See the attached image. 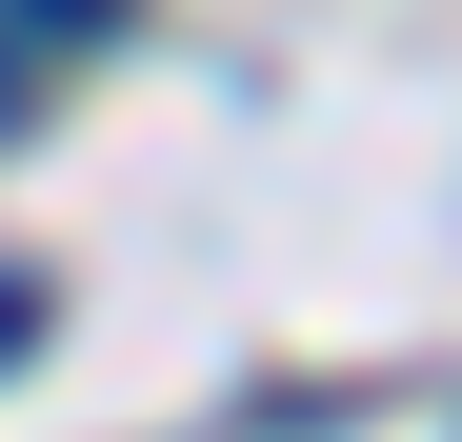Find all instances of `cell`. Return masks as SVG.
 I'll return each mask as SVG.
<instances>
[{"label":"cell","mask_w":462,"mask_h":442,"mask_svg":"<svg viewBox=\"0 0 462 442\" xmlns=\"http://www.w3.org/2000/svg\"><path fill=\"white\" fill-rule=\"evenodd\" d=\"M21 342H41V281H21V262H0V362H21Z\"/></svg>","instance_id":"1"},{"label":"cell","mask_w":462,"mask_h":442,"mask_svg":"<svg viewBox=\"0 0 462 442\" xmlns=\"http://www.w3.org/2000/svg\"><path fill=\"white\" fill-rule=\"evenodd\" d=\"M21 101H41V60H0V121H21Z\"/></svg>","instance_id":"2"}]
</instances>
